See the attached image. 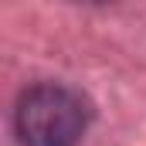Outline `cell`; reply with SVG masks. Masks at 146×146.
<instances>
[{"label": "cell", "instance_id": "cell-2", "mask_svg": "<svg viewBox=\"0 0 146 146\" xmlns=\"http://www.w3.org/2000/svg\"><path fill=\"white\" fill-rule=\"evenodd\" d=\"M75 3H109V0H75Z\"/></svg>", "mask_w": 146, "mask_h": 146}, {"label": "cell", "instance_id": "cell-1", "mask_svg": "<svg viewBox=\"0 0 146 146\" xmlns=\"http://www.w3.org/2000/svg\"><path fill=\"white\" fill-rule=\"evenodd\" d=\"M85 129L88 106L68 85L44 82L17 99L14 133L21 146H78Z\"/></svg>", "mask_w": 146, "mask_h": 146}]
</instances>
